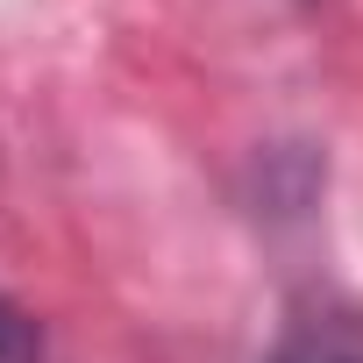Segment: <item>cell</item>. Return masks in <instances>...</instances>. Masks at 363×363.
Masks as SVG:
<instances>
[{
  "label": "cell",
  "mask_w": 363,
  "mask_h": 363,
  "mask_svg": "<svg viewBox=\"0 0 363 363\" xmlns=\"http://www.w3.org/2000/svg\"><path fill=\"white\" fill-rule=\"evenodd\" d=\"M271 363H363V306L349 299H313L285 320Z\"/></svg>",
  "instance_id": "cell-1"
},
{
  "label": "cell",
  "mask_w": 363,
  "mask_h": 363,
  "mask_svg": "<svg viewBox=\"0 0 363 363\" xmlns=\"http://www.w3.org/2000/svg\"><path fill=\"white\" fill-rule=\"evenodd\" d=\"M0 363H43V328L8 292H0Z\"/></svg>",
  "instance_id": "cell-2"
}]
</instances>
